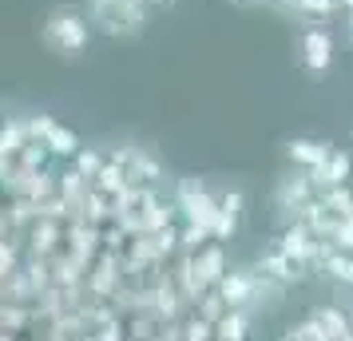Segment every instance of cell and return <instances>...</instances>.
Here are the masks:
<instances>
[{
  "label": "cell",
  "instance_id": "cell-1",
  "mask_svg": "<svg viewBox=\"0 0 353 341\" xmlns=\"http://www.w3.org/2000/svg\"><path fill=\"white\" fill-rule=\"evenodd\" d=\"M40 40H44V48L56 52V56H80V52L88 48V40H92V28H88L83 12L60 4V8H52L48 17H44Z\"/></svg>",
  "mask_w": 353,
  "mask_h": 341
},
{
  "label": "cell",
  "instance_id": "cell-2",
  "mask_svg": "<svg viewBox=\"0 0 353 341\" xmlns=\"http://www.w3.org/2000/svg\"><path fill=\"white\" fill-rule=\"evenodd\" d=\"M88 4H92V17H96L99 32L115 36V40H128V36L143 32L147 0H88Z\"/></svg>",
  "mask_w": 353,
  "mask_h": 341
},
{
  "label": "cell",
  "instance_id": "cell-3",
  "mask_svg": "<svg viewBox=\"0 0 353 341\" xmlns=\"http://www.w3.org/2000/svg\"><path fill=\"white\" fill-rule=\"evenodd\" d=\"M179 207H183V214H187V223H191V227H203V230L214 234L219 198L210 195L199 179H183V183H179Z\"/></svg>",
  "mask_w": 353,
  "mask_h": 341
},
{
  "label": "cell",
  "instance_id": "cell-4",
  "mask_svg": "<svg viewBox=\"0 0 353 341\" xmlns=\"http://www.w3.org/2000/svg\"><path fill=\"white\" fill-rule=\"evenodd\" d=\"M219 293H223V302L226 306H250V302H258V298H262V293H278L270 286V282H266V278H258V274H226L223 282H219Z\"/></svg>",
  "mask_w": 353,
  "mask_h": 341
},
{
  "label": "cell",
  "instance_id": "cell-5",
  "mask_svg": "<svg viewBox=\"0 0 353 341\" xmlns=\"http://www.w3.org/2000/svg\"><path fill=\"white\" fill-rule=\"evenodd\" d=\"M28 135L40 139V147H48L52 155H80V139L68 127H60L56 119L40 115V119H28Z\"/></svg>",
  "mask_w": 353,
  "mask_h": 341
},
{
  "label": "cell",
  "instance_id": "cell-6",
  "mask_svg": "<svg viewBox=\"0 0 353 341\" xmlns=\"http://www.w3.org/2000/svg\"><path fill=\"white\" fill-rule=\"evenodd\" d=\"M321 246H325V242H321V238H318L310 227H305V223H294V227H290L286 234L278 238V250H286V254L298 262V266H305V262H314V266H318Z\"/></svg>",
  "mask_w": 353,
  "mask_h": 341
},
{
  "label": "cell",
  "instance_id": "cell-7",
  "mask_svg": "<svg viewBox=\"0 0 353 341\" xmlns=\"http://www.w3.org/2000/svg\"><path fill=\"white\" fill-rule=\"evenodd\" d=\"M302 64H305V72H314V76L330 72V64H334V40H330V32L318 28V24L302 36Z\"/></svg>",
  "mask_w": 353,
  "mask_h": 341
},
{
  "label": "cell",
  "instance_id": "cell-8",
  "mask_svg": "<svg viewBox=\"0 0 353 341\" xmlns=\"http://www.w3.org/2000/svg\"><path fill=\"white\" fill-rule=\"evenodd\" d=\"M310 191H314L310 175H290V179L278 183L274 203H278V211H305L310 207Z\"/></svg>",
  "mask_w": 353,
  "mask_h": 341
},
{
  "label": "cell",
  "instance_id": "cell-9",
  "mask_svg": "<svg viewBox=\"0 0 353 341\" xmlns=\"http://www.w3.org/2000/svg\"><path fill=\"white\" fill-rule=\"evenodd\" d=\"M345 175H350V155H345V151H334L325 163L310 167V183H314V187H321V191L341 187V183H345Z\"/></svg>",
  "mask_w": 353,
  "mask_h": 341
},
{
  "label": "cell",
  "instance_id": "cell-10",
  "mask_svg": "<svg viewBox=\"0 0 353 341\" xmlns=\"http://www.w3.org/2000/svg\"><path fill=\"white\" fill-rule=\"evenodd\" d=\"M334 155V147L318 143V139H290L286 143V159L290 163H302V167H318Z\"/></svg>",
  "mask_w": 353,
  "mask_h": 341
},
{
  "label": "cell",
  "instance_id": "cell-11",
  "mask_svg": "<svg viewBox=\"0 0 353 341\" xmlns=\"http://www.w3.org/2000/svg\"><path fill=\"white\" fill-rule=\"evenodd\" d=\"M337 8H341L337 0H290V4H286L290 17L305 20V24H325V20L337 12Z\"/></svg>",
  "mask_w": 353,
  "mask_h": 341
},
{
  "label": "cell",
  "instance_id": "cell-12",
  "mask_svg": "<svg viewBox=\"0 0 353 341\" xmlns=\"http://www.w3.org/2000/svg\"><path fill=\"white\" fill-rule=\"evenodd\" d=\"M318 266H321V270H325L330 278H337V282L353 286V254H350V250H334V246H321Z\"/></svg>",
  "mask_w": 353,
  "mask_h": 341
},
{
  "label": "cell",
  "instance_id": "cell-13",
  "mask_svg": "<svg viewBox=\"0 0 353 341\" xmlns=\"http://www.w3.org/2000/svg\"><path fill=\"white\" fill-rule=\"evenodd\" d=\"M262 274H270L274 282H294L298 278V262L290 258L286 250L274 246L270 254H262Z\"/></svg>",
  "mask_w": 353,
  "mask_h": 341
},
{
  "label": "cell",
  "instance_id": "cell-14",
  "mask_svg": "<svg viewBox=\"0 0 353 341\" xmlns=\"http://www.w3.org/2000/svg\"><path fill=\"white\" fill-rule=\"evenodd\" d=\"M239 207L242 195H223L219 198V218H214V238H230L239 227Z\"/></svg>",
  "mask_w": 353,
  "mask_h": 341
},
{
  "label": "cell",
  "instance_id": "cell-15",
  "mask_svg": "<svg viewBox=\"0 0 353 341\" xmlns=\"http://www.w3.org/2000/svg\"><path fill=\"white\" fill-rule=\"evenodd\" d=\"M194 266H199V278H203L207 286H219V282L226 278V270H223V250H219V246L203 250V254L194 258Z\"/></svg>",
  "mask_w": 353,
  "mask_h": 341
},
{
  "label": "cell",
  "instance_id": "cell-16",
  "mask_svg": "<svg viewBox=\"0 0 353 341\" xmlns=\"http://www.w3.org/2000/svg\"><path fill=\"white\" fill-rule=\"evenodd\" d=\"M219 341H246V313L230 309L219 318Z\"/></svg>",
  "mask_w": 353,
  "mask_h": 341
},
{
  "label": "cell",
  "instance_id": "cell-17",
  "mask_svg": "<svg viewBox=\"0 0 353 341\" xmlns=\"http://www.w3.org/2000/svg\"><path fill=\"white\" fill-rule=\"evenodd\" d=\"M330 242H334L337 250H350L353 254V218H341V214H337L334 227H330Z\"/></svg>",
  "mask_w": 353,
  "mask_h": 341
},
{
  "label": "cell",
  "instance_id": "cell-18",
  "mask_svg": "<svg viewBox=\"0 0 353 341\" xmlns=\"http://www.w3.org/2000/svg\"><path fill=\"white\" fill-rule=\"evenodd\" d=\"M24 135H28V123H8V127H4V135H0L4 155H17L20 147H24Z\"/></svg>",
  "mask_w": 353,
  "mask_h": 341
},
{
  "label": "cell",
  "instance_id": "cell-19",
  "mask_svg": "<svg viewBox=\"0 0 353 341\" xmlns=\"http://www.w3.org/2000/svg\"><path fill=\"white\" fill-rule=\"evenodd\" d=\"M321 203H325V211L345 214V211L353 207V195L345 191V187H330V191H321Z\"/></svg>",
  "mask_w": 353,
  "mask_h": 341
},
{
  "label": "cell",
  "instance_id": "cell-20",
  "mask_svg": "<svg viewBox=\"0 0 353 341\" xmlns=\"http://www.w3.org/2000/svg\"><path fill=\"white\" fill-rule=\"evenodd\" d=\"M286 341H325V333H321V325L314 322V318H305L302 325H294L286 333Z\"/></svg>",
  "mask_w": 353,
  "mask_h": 341
},
{
  "label": "cell",
  "instance_id": "cell-21",
  "mask_svg": "<svg viewBox=\"0 0 353 341\" xmlns=\"http://www.w3.org/2000/svg\"><path fill=\"white\" fill-rule=\"evenodd\" d=\"M83 179H88V175H80V171L60 175V195L72 198V203H80V198H83Z\"/></svg>",
  "mask_w": 353,
  "mask_h": 341
},
{
  "label": "cell",
  "instance_id": "cell-22",
  "mask_svg": "<svg viewBox=\"0 0 353 341\" xmlns=\"http://www.w3.org/2000/svg\"><path fill=\"white\" fill-rule=\"evenodd\" d=\"M76 163H80V175H88V179H96L99 171H103V163H99L96 151H80V155H76Z\"/></svg>",
  "mask_w": 353,
  "mask_h": 341
},
{
  "label": "cell",
  "instance_id": "cell-23",
  "mask_svg": "<svg viewBox=\"0 0 353 341\" xmlns=\"http://www.w3.org/2000/svg\"><path fill=\"white\" fill-rule=\"evenodd\" d=\"M187 338H191V341H207L210 338V322H207V318L191 322V325H187Z\"/></svg>",
  "mask_w": 353,
  "mask_h": 341
},
{
  "label": "cell",
  "instance_id": "cell-24",
  "mask_svg": "<svg viewBox=\"0 0 353 341\" xmlns=\"http://www.w3.org/2000/svg\"><path fill=\"white\" fill-rule=\"evenodd\" d=\"M230 4H242V8H250V4H266V0H230Z\"/></svg>",
  "mask_w": 353,
  "mask_h": 341
},
{
  "label": "cell",
  "instance_id": "cell-25",
  "mask_svg": "<svg viewBox=\"0 0 353 341\" xmlns=\"http://www.w3.org/2000/svg\"><path fill=\"white\" fill-rule=\"evenodd\" d=\"M266 4H270V8H286L290 0H266Z\"/></svg>",
  "mask_w": 353,
  "mask_h": 341
},
{
  "label": "cell",
  "instance_id": "cell-26",
  "mask_svg": "<svg viewBox=\"0 0 353 341\" xmlns=\"http://www.w3.org/2000/svg\"><path fill=\"white\" fill-rule=\"evenodd\" d=\"M337 4H341V8H345V12L353 17V0H337Z\"/></svg>",
  "mask_w": 353,
  "mask_h": 341
},
{
  "label": "cell",
  "instance_id": "cell-27",
  "mask_svg": "<svg viewBox=\"0 0 353 341\" xmlns=\"http://www.w3.org/2000/svg\"><path fill=\"white\" fill-rule=\"evenodd\" d=\"M341 218H353V207H350V211H345V214H341Z\"/></svg>",
  "mask_w": 353,
  "mask_h": 341
},
{
  "label": "cell",
  "instance_id": "cell-28",
  "mask_svg": "<svg viewBox=\"0 0 353 341\" xmlns=\"http://www.w3.org/2000/svg\"><path fill=\"white\" fill-rule=\"evenodd\" d=\"M350 32H353V20H350Z\"/></svg>",
  "mask_w": 353,
  "mask_h": 341
}]
</instances>
